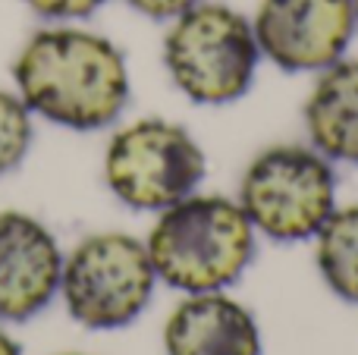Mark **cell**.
Returning a JSON list of instances; mask_svg holds the SVG:
<instances>
[{
    "label": "cell",
    "instance_id": "10",
    "mask_svg": "<svg viewBox=\"0 0 358 355\" xmlns=\"http://www.w3.org/2000/svg\"><path fill=\"white\" fill-rule=\"evenodd\" d=\"M308 145L334 164L358 167V57L321 69L302 104Z\"/></svg>",
    "mask_w": 358,
    "mask_h": 355
},
{
    "label": "cell",
    "instance_id": "16",
    "mask_svg": "<svg viewBox=\"0 0 358 355\" xmlns=\"http://www.w3.org/2000/svg\"><path fill=\"white\" fill-rule=\"evenodd\" d=\"M352 6H355V16H358V0H352Z\"/></svg>",
    "mask_w": 358,
    "mask_h": 355
},
{
    "label": "cell",
    "instance_id": "3",
    "mask_svg": "<svg viewBox=\"0 0 358 355\" xmlns=\"http://www.w3.org/2000/svg\"><path fill=\"white\" fill-rule=\"evenodd\" d=\"M161 54L176 92L198 107L242 101L261 69L252 16L220 0H201L167 22Z\"/></svg>",
    "mask_w": 358,
    "mask_h": 355
},
{
    "label": "cell",
    "instance_id": "1",
    "mask_svg": "<svg viewBox=\"0 0 358 355\" xmlns=\"http://www.w3.org/2000/svg\"><path fill=\"white\" fill-rule=\"evenodd\" d=\"M13 79L31 113L73 132L113 126L132 92L123 50L79 25L38 29L19 50Z\"/></svg>",
    "mask_w": 358,
    "mask_h": 355
},
{
    "label": "cell",
    "instance_id": "15",
    "mask_svg": "<svg viewBox=\"0 0 358 355\" xmlns=\"http://www.w3.org/2000/svg\"><path fill=\"white\" fill-rule=\"evenodd\" d=\"M0 355H22L16 346V340H10L3 331H0Z\"/></svg>",
    "mask_w": 358,
    "mask_h": 355
},
{
    "label": "cell",
    "instance_id": "2",
    "mask_svg": "<svg viewBox=\"0 0 358 355\" xmlns=\"http://www.w3.org/2000/svg\"><path fill=\"white\" fill-rule=\"evenodd\" d=\"M157 280L185 296L223 293L248 270L258 245L239 201L220 192H192L164 208L148 233Z\"/></svg>",
    "mask_w": 358,
    "mask_h": 355
},
{
    "label": "cell",
    "instance_id": "6",
    "mask_svg": "<svg viewBox=\"0 0 358 355\" xmlns=\"http://www.w3.org/2000/svg\"><path fill=\"white\" fill-rule=\"evenodd\" d=\"M148 245L129 233H94L63 261L60 293L66 312L88 331H117L148 308L155 296Z\"/></svg>",
    "mask_w": 358,
    "mask_h": 355
},
{
    "label": "cell",
    "instance_id": "8",
    "mask_svg": "<svg viewBox=\"0 0 358 355\" xmlns=\"http://www.w3.org/2000/svg\"><path fill=\"white\" fill-rule=\"evenodd\" d=\"M63 255L54 233L22 211H0V321H29L60 289Z\"/></svg>",
    "mask_w": 358,
    "mask_h": 355
},
{
    "label": "cell",
    "instance_id": "13",
    "mask_svg": "<svg viewBox=\"0 0 358 355\" xmlns=\"http://www.w3.org/2000/svg\"><path fill=\"white\" fill-rule=\"evenodd\" d=\"M35 16L57 19V22H76V19H88L107 3V0H22Z\"/></svg>",
    "mask_w": 358,
    "mask_h": 355
},
{
    "label": "cell",
    "instance_id": "11",
    "mask_svg": "<svg viewBox=\"0 0 358 355\" xmlns=\"http://www.w3.org/2000/svg\"><path fill=\"white\" fill-rule=\"evenodd\" d=\"M315 264L330 293L358 305V205H336L315 236Z\"/></svg>",
    "mask_w": 358,
    "mask_h": 355
},
{
    "label": "cell",
    "instance_id": "14",
    "mask_svg": "<svg viewBox=\"0 0 358 355\" xmlns=\"http://www.w3.org/2000/svg\"><path fill=\"white\" fill-rule=\"evenodd\" d=\"M138 16L155 19V22H173L176 16H182L185 10H192L201 0H126Z\"/></svg>",
    "mask_w": 358,
    "mask_h": 355
},
{
    "label": "cell",
    "instance_id": "5",
    "mask_svg": "<svg viewBox=\"0 0 358 355\" xmlns=\"http://www.w3.org/2000/svg\"><path fill=\"white\" fill-rule=\"evenodd\" d=\"M208 154L185 126L164 117L126 123L107 142L104 182L132 211H155L198 192Z\"/></svg>",
    "mask_w": 358,
    "mask_h": 355
},
{
    "label": "cell",
    "instance_id": "4",
    "mask_svg": "<svg viewBox=\"0 0 358 355\" xmlns=\"http://www.w3.org/2000/svg\"><path fill=\"white\" fill-rule=\"evenodd\" d=\"M336 164L308 142L271 145L242 170L236 201L271 242H308L336 211Z\"/></svg>",
    "mask_w": 358,
    "mask_h": 355
},
{
    "label": "cell",
    "instance_id": "9",
    "mask_svg": "<svg viewBox=\"0 0 358 355\" xmlns=\"http://www.w3.org/2000/svg\"><path fill=\"white\" fill-rule=\"evenodd\" d=\"M167 355H264V337L255 314L223 293L182 299L164 324Z\"/></svg>",
    "mask_w": 358,
    "mask_h": 355
},
{
    "label": "cell",
    "instance_id": "7",
    "mask_svg": "<svg viewBox=\"0 0 358 355\" xmlns=\"http://www.w3.org/2000/svg\"><path fill=\"white\" fill-rule=\"evenodd\" d=\"M252 29L261 60L292 75H317L349 54L358 16L352 0H258Z\"/></svg>",
    "mask_w": 358,
    "mask_h": 355
},
{
    "label": "cell",
    "instance_id": "12",
    "mask_svg": "<svg viewBox=\"0 0 358 355\" xmlns=\"http://www.w3.org/2000/svg\"><path fill=\"white\" fill-rule=\"evenodd\" d=\"M31 136H35V126H31V110L25 107V101L0 88V176L13 173L25 161Z\"/></svg>",
    "mask_w": 358,
    "mask_h": 355
}]
</instances>
